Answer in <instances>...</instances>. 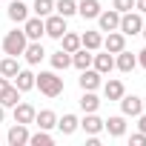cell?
Masks as SVG:
<instances>
[{
    "instance_id": "obj_1",
    "label": "cell",
    "mask_w": 146,
    "mask_h": 146,
    "mask_svg": "<svg viewBox=\"0 0 146 146\" xmlns=\"http://www.w3.org/2000/svg\"><path fill=\"white\" fill-rule=\"evenodd\" d=\"M35 89H40L46 98H60L63 95V78L57 75V72H40V75H35Z\"/></svg>"
},
{
    "instance_id": "obj_2",
    "label": "cell",
    "mask_w": 146,
    "mask_h": 146,
    "mask_svg": "<svg viewBox=\"0 0 146 146\" xmlns=\"http://www.w3.org/2000/svg\"><path fill=\"white\" fill-rule=\"evenodd\" d=\"M26 43H29V37L23 35V29H15V32H9L3 40H0V49H3L6 54H12V57H20Z\"/></svg>"
},
{
    "instance_id": "obj_3",
    "label": "cell",
    "mask_w": 146,
    "mask_h": 146,
    "mask_svg": "<svg viewBox=\"0 0 146 146\" xmlns=\"http://www.w3.org/2000/svg\"><path fill=\"white\" fill-rule=\"evenodd\" d=\"M117 32H123L126 37H135V35H140L143 32V15L135 9V12H123L120 15V26H117Z\"/></svg>"
},
{
    "instance_id": "obj_4",
    "label": "cell",
    "mask_w": 146,
    "mask_h": 146,
    "mask_svg": "<svg viewBox=\"0 0 146 146\" xmlns=\"http://www.w3.org/2000/svg\"><path fill=\"white\" fill-rule=\"evenodd\" d=\"M43 26H46V37H54V40H60L69 29H66V17L63 15H57V12H52L49 17H43Z\"/></svg>"
},
{
    "instance_id": "obj_5",
    "label": "cell",
    "mask_w": 146,
    "mask_h": 146,
    "mask_svg": "<svg viewBox=\"0 0 146 146\" xmlns=\"http://www.w3.org/2000/svg\"><path fill=\"white\" fill-rule=\"evenodd\" d=\"M117 103H120V115H126V117H137V115L143 112V100H140L137 95H126V92H123V98H120Z\"/></svg>"
},
{
    "instance_id": "obj_6",
    "label": "cell",
    "mask_w": 146,
    "mask_h": 146,
    "mask_svg": "<svg viewBox=\"0 0 146 146\" xmlns=\"http://www.w3.org/2000/svg\"><path fill=\"white\" fill-rule=\"evenodd\" d=\"M100 78H103L100 72L89 66V69H83V72H80V78H78V86H80L83 92H95V89L100 86Z\"/></svg>"
},
{
    "instance_id": "obj_7",
    "label": "cell",
    "mask_w": 146,
    "mask_h": 146,
    "mask_svg": "<svg viewBox=\"0 0 146 146\" xmlns=\"http://www.w3.org/2000/svg\"><path fill=\"white\" fill-rule=\"evenodd\" d=\"M23 35H26L29 40H40V37L46 35V26H43V17H37V15L32 17V15H29V17H26V23H23Z\"/></svg>"
},
{
    "instance_id": "obj_8",
    "label": "cell",
    "mask_w": 146,
    "mask_h": 146,
    "mask_svg": "<svg viewBox=\"0 0 146 146\" xmlns=\"http://www.w3.org/2000/svg\"><path fill=\"white\" fill-rule=\"evenodd\" d=\"M100 49H106V52H112V54H117V52H123L126 49V35L123 32H106V37H103V46Z\"/></svg>"
},
{
    "instance_id": "obj_9",
    "label": "cell",
    "mask_w": 146,
    "mask_h": 146,
    "mask_svg": "<svg viewBox=\"0 0 146 146\" xmlns=\"http://www.w3.org/2000/svg\"><path fill=\"white\" fill-rule=\"evenodd\" d=\"M6 143H9V146H26V143H29V126H26V123H15V126L6 132Z\"/></svg>"
},
{
    "instance_id": "obj_10",
    "label": "cell",
    "mask_w": 146,
    "mask_h": 146,
    "mask_svg": "<svg viewBox=\"0 0 146 146\" xmlns=\"http://www.w3.org/2000/svg\"><path fill=\"white\" fill-rule=\"evenodd\" d=\"M6 15H9L12 23H26V17L32 15V9L26 6V0H12L9 9H6Z\"/></svg>"
},
{
    "instance_id": "obj_11",
    "label": "cell",
    "mask_w": 146,
    "mask_h": 146,
    "mask_svg": "<svg viewBox=\"0 0 146 146\" xmlns=\"http://www.w3.org/2000/svg\"><path fill=\"white\" fill-rule=\"evenodd\" d=\"M98 23H100V32H115L120 26V12L117 9H106L98 15Z\"/></svg>"
},
{
    "instance_id": "obj_12",
    "label": "cell",
    "mask_w": 146,
    "mask_h": 146,
    "mask_svg": "<svg viewBox=\"0 0 146 146\" xmlns=\"http://www.w3.org/2000/svg\"><path fill=\"white\" fill-rule=\"evenodd\" d=\"M23 57H26V63H29V66H37V63L46 57L43 43H40V40H29V43H26V49H23Z\"/></svg>"
},
{
    "instance_id": "obj_13",
    "label": "cell",
    "mask_w": 146,
    "mask_h": 146,
    "mask_svg": "<svg viewBox=\"0 0 146 146\" xmlns=\"http://www.w3.org/2000/svg\"><path fill=\"white\" fill-rule=\"evenodd\" d=\"M15 109V123H35V115H37V109L32 106V103H26V100H20L17 106H12Z\"/></svg>"
},
{
    "instance_id": "obj_14",
    "label": "cell",
    "mask_w": 146,
    "mask_h": 146,
    "mask_svg": "<svg viewBox=\"0 0 146 146\" xmlns=\"http://www.w3.org/2000/svg\"><path fill=\"white\" fill-rule=\"evenodd\" d=\"M103 129L109 132V137H123L126 135V115H112L109 120H103Z\"/></svg>"
},
{
    "instance_id": "obj_15",
    "label": "cell",
    "mask_w": 146,
    "mask_h": 146,
    "mask_svg": "<svg viewBox=\"0 0 146 146\" xmlns=\"http://www.w3.org/2000/svg\"><path fill=\"white\" fill-rule=\"evenodd\" d=\"M92 69H98L100 75H109V72L115 69V57H112V52H100V54H92Z\"/></svg>"
},
{
    "instance_id": "obj_16",
    "label": "cell",
    "mask_w": 146,
    "mask_h": 146,
    "mask_svg": "<svg viewBox=\"0 0 146 146\" xmlns=\"http://www.w3.org/2000/svg\"><path fill=\"white\" fill-rule=\"evenodd\" d=\"M115 66L123 72V75H129V72H135V69H137V54H132L129 49H123V52H117Z\"/></svg>"
},
{
    "instance_id": "obj_17",
    "label": "cell",
    "mask_w": 146,
    "mask_h": 146,
    "mask_svg": "<svg viewBox=\"0 0 146 146\" xmlns=\"http://www.w3.org/2000/svg\"><path fill=\"white\" fill-rule=\"evenodd\" d=\"M80 129H83L86 135H100V132H103V120L98 117V112H83Z\"/></svg>"
},
{
    "instance_id": "obj_18",
    "label": "cell",
    "mask_w": 146,
    "mask_h": 146,
    "mask_svg": "<svg viewBox=\"0 0 146 146\" xmlns=\"http://www.w3.org/2000/svg\"><path fill=\"white\" fill-rule=\"evenodd\" d=\"M100 12H103V6L98 3V0H80V3H78V15L83 20H98Z\"/></svg>"
},
{
    "instance_id": "obj_19",
    "label": "cell",
    "mask_w": 146,
    "mask_h": 146,
    "mask_svg": "<svg viewBox=\"0 0 146 146\" xmlns=\"http://www.w3.org/2000/svg\"><path fill=\"white\" fill-rule=\"evenodd\" d=\"M123 92H126V86H123V80H117V78H112V80L103 83V98H106V100H120Z\"/></svg>"
},
{
    "instance_id": "obj_20",
    "label": "cell",
    "mask_w": 146,
    "mask_h": 146,
    "mask_svg": "<svg viewBox=\"0 0 146 146\" xmlns=\"http://www.w3.org/2000/svg\"><path fill=\"white\" fill-rule=\"evenodd\" d=\"M12 80H15V86L20 89V95H23V92H32V89H35V72H29V69H20L17 75L12 78Z\"/></svg>"
},
{
    "instance_id": "obj_21",
    "label": "cell",
    "mask_w": 146,
    "mask_h": 146,
    "mask_svg": "<svg viewBox=\"0 0 146 146\" xmlns=\"http://www.w3.org/2000/svg\"><path fill=\"white\" fill-rule=\"evenodd\" d=\"M80 46L89 49V52H100V46H103L100 29H98V32H83V35H80Z\"/></svg>"
},
{
    "instance_id": "obj_22",
    "label": "cell",
    "mask_w": 146,
    "mask_h": 146,
    "mask_svg": "<svg viewBox=\"0 0 146 146\" xmlns=\"http://www.w3.org/2000/svg\"><path fill=\"white\" fill-rule=\"evenodd\" d=\"M35 123H37V129H46V132H49V129L57 126V115H54L52 109H40V112L35 115Z\"/></svg>"
},
{
    "instance_id": "obj_23",
    "label": "cell",
    "mask_w": 146,
    "mask_h": 146,
    "mask_svg": "<svg viewBox=\"0 0 146 146\" xmlns=\"http://www.w3.org/2000/svg\"><path fill=\"white\" fill-rule=\"evenodd\" d=\"M57 129H60V135H75L78 129H80V120L75 117V115H63V117H57Z\"/></svg>"
},
{
    "instance_id": "obj_24",
    "label": "cell",
    "mask_w": 146,
    "mask_h": 146,
    "mask_svg": "<svg viewBox=\"0 0 146 146\" xmlns=\"http://www.w3.org/2000/svg\"><path fill=\"white\" fill-rule=\"evenodd\" d=\"M92 54H95V52H89V49H83V46H80L78 52H72V66L80 69V72H83V69H89V66H92Z\"/></svg>"
},
{
    "instance_id": "obj_25",
    "label": "cell",
    "mask_w": 146,
    "mask_h": 146,
    "mask_svg": "<svg viewBox=\"0 0 146 146\" xmlns=\"http://www.w3.org/2000/svg\"><path fill=\"white\" fill-rule=\"evenodd\" d=\"M17 72H20V63H17V57H12V54H6L3 60H0V75H3V78H15L17 75Z\"/></svg>"
},
{
    "instance_id": "obj_26",
    "label": "cell",
    "mask_w": 146,
    "mask_h": 146,
    "mask_svg": "<svg viewBox=\"0 0 146 146\" xmlns=\"http://www.w3.org/2000/svg\"><path fill=\"white\" fill-rule=\"evenodd\" d=\"M49 60H52V69H54V72H63V69H69V66H72V54H69V52H63V49H57Z\"/></svg>"
},
{
    "instance_id": "obj_27",
    "label": "cell",
    "mask_w": 146,
    "mask_h": 146,
    "mask_svg": "<svg viewBox=\"0 0 146 146\" xmlns=\"http://www.w3.org/2000/svg\"><path fill=\"white\" fill-rule=\"evenodd\" d=\"M54 12L63 15V17L69 20V17L78 15V3H75V0H54Z\"/></svg>"
},
{
    "instance_id": "obj_28",
    "label": "cell",
    "mask_w": 146,
    "mask_h": 146,
    "mask_svg": "<svg viewBox=\"0 0 146 146\" xmlns=\"http://www.w3.org/2000/svg\"><path fill=\"white\" fill-rule=\"evenodd\" d=\"M0 103H3L6 109H12V106H17V103H20V89H17L15 83H9V89H6L3 95H0Z\"/></svg>"
},
{
    "instance_id": "obj_29",
    "label": "cell",
    "mask_w": 146,
    "mask_h": 146,
    "mask_svg": "<svg viewBox=\"0 0 146 146\" xmlns=\"http://www.w3.org/2000/svg\"><path fill=\"white\" fill-rule=\"evenodd\" d=\"M60 49H63V52H69V54H72V52H78V49H80V35L66 32V35L60 37Z\"/></svg>"
},
{
    "instance_id": "obj_30",
    "label": "cell",
    "mask_w": 146,
    "mask_h": 146,
    "mask_svg": "<svg viewBox=\"0 0 146 146\" xmlns=\"http://www.w3.org/2000/svg\"><path fill=\"white\" fill-rule=\"evenodd\" d=\"M80 109H83V112H98V109H100V98H98L95 92H83V95H80Z\"/></svg>"
},
{
    "instance_id": "obj_31",
    "label": "cell",
    "mask_w": 146,
    "mask_h": 146,
    "mask_svg": "<svg viewBox=\"0 0 146 146\" xmlns=\"http://www.w3.org/2000/svg\"><path fill=\"white\" fill-rule=\"evenodd\" d=\"M52 143H54V137L46 129H37L35 135H29V146H52Z\"/></svg>"
},
{
    "instance_id": "obj_32",
    "label": "cell",
    "mask_w": 146,
    "mask_h": 146,
    "mask_svg": "<svg viewBox=\"0 0 146 146\" xmlns=\"http://www.w3.org/2000/svg\"><path fill=\"white\" fill-rule=\"evenodd\" d=\"M32 12H35L37 17H49V15L54 12V0H35Z\"/></svg>"
},
{
    "instance_id": "obj_33",
    "label": "cell",
    "mask_w": 146,
    "mask_h": 146,
    "mask_svg": "<svg viewBox=\"0 0 146 146\" xmlns=\"http://www.w3.org/2000/svg\"><path fill=\"white\" fill-rule=\"evenodd\" d=\"M112 9H117L120 15H123V12H132V9H135V0H115Z\"/></svg>"
},
{
    "instance_id": "obj_34",
    "label": "cell",
    "mask_w": 146,
    "mask_h": 146,
    "mask_svg": "<svg viewBox=\"0 0 146 146\" xmlns=\"http://www.w3.org/2000/svg\"><path fill=\"white\" fill-rule=\"evenodd\" d=\"M129 146H146V135H143V132H135V135L129 137Z\"/></svg>"
},
{
    "instance_id": "obj_35",
    "label": "cell",
    "mask_w": 146,
    "mask_h": 146,
    "mask_svg": "<svg viewBox=\"0 0 146 146\" xmlns=\"http://www.w3.org/2000/svg\"><path fill=\"white\" fill-rule=\"evenodd\" d=\"M137 129L146 135V112H140V115H137Z\"/></svg>"
},
{
    "instance_id": "obj_36",
    "label": "cell",
    "mask_w": 146,
    "mask_h": 146,
    "mask_svg": "<svg viewBox=\"0 0 146 146\" xmlns=\"http://www.w3.org/2000/svg\"><path fill=\"white\" fill-rule=\"evenodd\" d=\"M137 66H140V69H146V49H140V52H137Z\"/></svg>"
},
{
    "instance_id": "obj_37",
    "label": "cell",
    "mask_w": 146,
    "mask_h": 146,
    "mask_svg": "<svg viewBox=\"0 0 146 146\" xmlns=\"http://www.w3.org/2000/svg\"><path fill=\"white\" fill-rule=\"evenodd\" d=\"M135 9H137L140 15H146V0H135Z\"/></svg>"
},
{
    "instance_id": "obj_38",
    "label": "cell",
    "mask_w": 146,
    "mask_h": 146,
    "mask_svg": "<svg viewBox=\"0 0 146 146\" xmlns=\"http://www.w3.org/2000/svg\"><path fill=\"white\" fill-rule=\"evenodd\" d=\"M6 89H9V78H3V75H0V95H3Z\"/></svg>"
},
{
    "instance_id": "obj_39",
    "label": "cell",
    "mask_w": 146,
    "mask_h": 146,
    "mask_svg": "<svg viewBox=\"0 0 146 146\" xmlns=\"http://www.w3.org/2000/svg\"><path fill=\"white\" fill-rule=\"evenodd\" d=\"M3 120H6V106L0 103V123H3Z\"/></svg>"
},
{
    "instance_id": "obj_40",
    "label": "cell",
    "mask_w": 146,
    "mask_h": 146,
    "mask_svg": "<svg viewBox=\"0 0 146 146\" xmlns=\"http://www.w3.org/2000/svg\"><path fill=\"white\" fill-rule=\"evenodd\" d=\"M140 35H143V37H146V23H143V32H140Z\"/></svg>"
},
{
    "instance_id": "obj_41",
    "label": "cell",
    "mask_w": 146,
    "mask_h": 146,
    "mask_svg": "<svg viewBox=\"0 0 146 146\" xmlns=\"http://www.w3.org/2000/svg\"><path fill=\"white\" fill-rule=\"evenodd\" d=\"M143 112H146V98H143Z\"/></svg>"
},
{
    "instance_id": "obj_42",
    "label": "cell",
    "mask_w": 146,
    "mask_h": 146,
    "mask_svg": "<svg viewBox=\"0 0 146 146\" xmlns=\"http://www.w3.org/2000/svg\"><path fill=\"white\" fill-rule=\"evenodd\" d=\"M0 143H3V140H0Z\"/></svg>"
}]
</instances>
